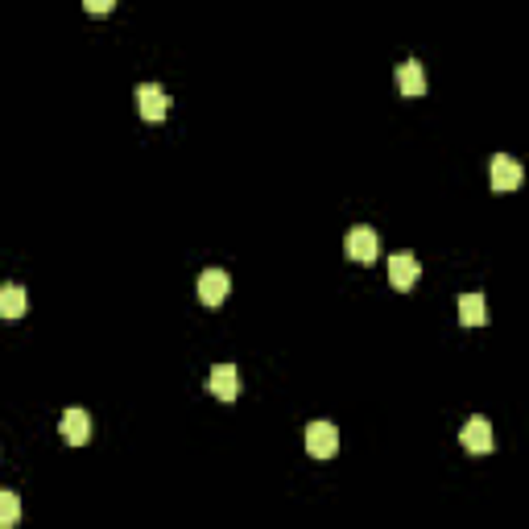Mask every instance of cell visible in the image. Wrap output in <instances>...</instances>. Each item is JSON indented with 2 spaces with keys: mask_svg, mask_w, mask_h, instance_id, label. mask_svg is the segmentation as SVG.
Returning <instances> with one entry per match:
<instances>
[{
  "mask_svg": "<svg viewBox=\"0 0 529 529\" xmlns=\"http://www.w3.org/2000/svg\"><path fill=\"white\" fill-rule=\"evenodd\" d=\"M418 274H422V264H418V256H413V253H393L389 256V282H393V290H413Z\"/></svg>",
  "mask_w": 529,
  "mask_h": 529,
  "instance_id": "ba28073f",
  "label": "cell"
},
{
  "mask_svg": "<svg viewBox=\"0 0 529 529\" xmlns=\"http://www.w3.org/2000/svg\"><path fill=\"white\" fill-rule=\"evenodd\" d=\"M488 174H492V190H517L521 187V166H517V157L509 153H497L488 162Z\"/></svg>",
  "mask_w": 529,
  "mask_h": 529,
  "instance_id": "5b68a950",
  "label": "cell"
},
{
  "mask_svg": "<svg viewBox=\"0 0 529 529\" xmlns=\"http://www.w3.org/2000/svg\"><path fill=\"white\" fill-rule=\"evenodd\" d=\"M459 319H463V327H484V323H488L484 294H463L459 298Z\"/></svg>",
  "mask_w": 529,
  "mask_h": 529,
  "instance_id": "8fae6325",
  "label": "cell"
},
{
  "mask_svg": "<svg viewBox=\"0 0 529 529\" xmlns=\"http://www.w3.org/2000/svg\"><path fill=\"white\" fill-rule=\"evenodd\" d=\"M21 314H25V290L0 285V319H21Z\"/></svg>",
  "mask_w": 529,
  "mask_h": 529,
  "instance_id": "7c38bea8",
  "label": "cell"
},
{
  "mask_svg": "<svg viewBox=\"0 0 529 529\" xmlns=\"http://www.w3.org/2000/svg\"><path fill=\"white\" fill-rule=\"evenodd\" d=\"M112 5H116V0H83V9H88V13H96V17L112 13Z\"/></svg>",
  "mask_w": 529,
  "mask_h": 529,
  "instance_id": "5bb4252c",
  "label": "cell"
},
{
  "mask_svg": "<svg viewBox=\"0 0 529 529\" xmlns=\"http://www.w3.org/2000/svg\"><path fill=\"white\" fill-rule=\"evenodd\" d=\"M306 451H311L314 459H331V455L339 451V431H335L331 422H311V426H306Z\"/></svg>",
  "mask_w": 529,
  "mask_h": 529,
  "instance_id": "7a4b0ae2",
  "label": "cell"
},
{
  "mask_svg": "<svg viewBox=\"0 0 529 529\" xmlns=\"http://www.w3.org/2000/svg\"><path fill=\"white\" fill-rule=\"evenodd\" d=\"M137 108L145 120H166L170 116V96L157 83H141L137 88Z\"/></svg>",
  "mask_w": 529,
  "mask_h": 529,
  "instance_id": "52a82bcc",
  "label": "cell"
},
{
  "mask_svg": "<svg viewBox=\"0 0 529 529\" xmlns=\"http://www.w3.org/2000/svg\"><path fill=\"white\" fill-rule=\"evenodd\" d=\"M195 294L203 306H219L227 294H232V277H227L224 269H207V274H199Z\"/></svg>",
  "mask_w": 529,
  "mask_h": 529,
  "instance_id": "3957f363",
  "label": "cell"
},
{
  "mask_svg": "<svg viewBox=\"0 0 529 529\" xmlns=\"http://www.w3.org/2000/svg\"><path fill=\"white\" fill-rule=\"evenodd\" d=\"M207 389L216 393L219 402H236L240 397V373H236V364H216L211 376H207Z\"/></svg>",
  "mask_w": 529,
  "mask_h": 529,
  "instance_id": "8992f818",
  "label": "cell"
},
{
  "mask_svg": "<svg viewBox=\"0 0 529 529\" xmlns=\"http://www.w3.org/2000/svg\"><path fill=\"white\" fill-rule=\"evenodd\" d=\"M343 248H348V256H352L356 264H373L376 253H381V240H376V232L368 224H356L352 232H348V240H343Z\"/></svg>",
  "mask_w": 529,
  "mask_h": 529,
  "instance_id": "6da1fadb",
  "label": "cell"
},
{
  "mask_svg": "<svg viewBox=\"0 0 529 529\" xmlns=\"http://www.w3.org/2000/svg\"><path fill=\"white\" fill-rule=\"evenodd\" d=\"M459 442L468 447L471 455H488L492 447H497V434H492V426H488V418H468V426L459 431Z\"/></svg>",
  "mask_w": 529,
  "mask_h": 529,
  "instance_id": "277c9868",
  "label": "cell"
},
{
  "mask_svg": "<svg viewBox=\"0 0 529 529\" xmlns=\"http://www.w3.org/2000/svg\"><path fill=\"white\" fill-rule=\"evenodd\" d=\"M397 91H402V96H422V91H426V75H422L418 59H410V62L397 67Z\"/></svg>",
  "mask_w": 529,
  "mask_h": 529,
  "instance_id": "30bf717a",
  "label": "cell"
},
{
  "mask_svg": "<svg viewBox=\"0 0 529 529\" xmlns=\"http://www.w3.org/2000/svg\"><path fill=\"white\" fill-rule=\"evenodd\" d=\"M17 517H21V500H17V492H0V529H9V525H17Z\"/></svg>",
  "mask_w": 529,
  "mask_h": 529,
  "instance_id": "4fadbf2b",
  "label": "cell"
},
{
  "mask_svg": "<svg viewBox=\"0 0 529 529\" xmlns=\"http://www.w3.org/2000/svg\"><path fill=\"white\" fill-rule=\"evenodd\" d=\"M59 431H62V439H67L70 447H83V442L91 439L88 410H67V413H62V422H59Z\"/></svg>",
  "mask_w": 529,
  "mask_h": 529,
  "instance_id": "9c48e42d",
  "label": "cell"
}]
</instances>
